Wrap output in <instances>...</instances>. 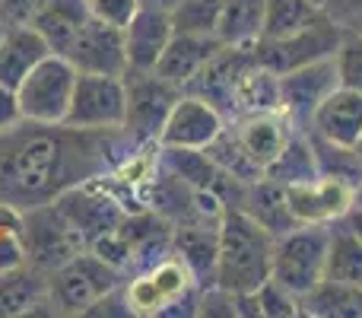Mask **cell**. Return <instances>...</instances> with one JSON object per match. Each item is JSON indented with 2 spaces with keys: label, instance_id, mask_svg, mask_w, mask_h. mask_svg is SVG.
<instances>
[{
  "label": "cell",
  "instance_id": "obj_30",
  "mask_svg": "<svg viewBox=\"0 0 362 318\" xmlns=\"http://www.w3.org/2000/svg\"><path fill=\"white\" fill-rule=\"evenodd\" d=\"M308 137H312V147H315V157H318L321 175L340 178V181H346L350 188L359 185L362 159L356 157V150H353V147H340V144H331V140H321V137H315L312 131H308Z\"/></svg>",
  "mask_w": 362,
  "mask_h": 318
},
{
  "label": "cell",
  "instance_id": "obj_42",
  "mask_svg": "<svg viewBox=\"0 0 362 318\" xmlns=\"http://www.w3.org/2000/svg\"><path fill=\"white\" fill-rule=\"evenodd\" d=\"M4 29H6V25H4V23H0V35H4Z\"/></svg>",
  "mask_w": 362,
  "mask_h": 318
},
{
  "label": "cell",
  "instance_id": "obj_41",
  "mask_svg": "<svg viewBox=\"0 0 362 318\" xmlns=\"http://www.w3.org/2000/svg\"><path fill=\"white\" fill-rule=\"evenodd\" d=\"M353 150H356V157L362 159V134H359V140H356V147H353Z\"/></svg>",
  "mask_w": 362,
  "mask_h": 318
},
{
  "label": "cell",
  "instance_id": "obj_2",
  "mask_svg": "<svg viewBox=\"0 0 362 318\" xmlns=\"http://www.w3.org/2000/svg\"><path fill=\"white\" fill-rule=\"evenodd\" d=\"M276 236L267 232L238 207H226L219 217V255H216V287L229 293H255L274 271Z\"/></svg>",
  "mask_w": 362,
  "mask_h": 318
},
{
  "label": "cell",
  "instance_id": "obj_33",
  "mask_svg": "<svg viewBox=\"0 0 362 318\" xmlns=\"http://www.w3.org/2000/svg\"><path fill=\"white\" fill-rule=\"evenodd\" d=\"M334 61H337L340 86H350L362 93V35H344Z\"/></svg>",
  "mask_w": 362,
  "mask_h": 318
},
{
  "label": "cell",
  "instance_id": "obj_18",
  "mask_svg": "<svg viewBox=\"0 0 362 318\" xmlns=\"http://www.w3.org/2000/svg\"><path fill=\"white\" fill-rule=\"evenodd\" d=\"M308 131L321 140H331V144L356 147L362 134V93L350 86H337L315 108Z\"/></svg>",
  "mask_w": 362,
  "mask_h": 318
},
{
  "label": "cell",
  "instance_id": "obj_39",
  "mask_svg": "<svg viewBox=\"0 0 362 318\" xmlns=\"http://www.w3.org/2000/svg\"><path fill=\"white\" fill-rule=\"evenodd\" d=\"M340 223H344L346 229L356 232V236L362 239V210H359V207H350V210H346L344 217H340Z\"/></svg>",
  "mask_w": 362,
  "mask_h": 318
},
{
  "label": "cell",
  "instance_id": "obj_19",
  "mask_svg": "<svg viewBox=\"0 0 362 318\" xmlns=\"http://www.w3.org/2000/svg\"><path fill=\"white\" fill-rule=\"evenodd\" d=\"M172 251L191 268L200 287L216 283V255H219V220H191L172 226Z\"/></svg>",
  "mask_w": 362,
  "mask_h": 318
},
{
  "label": "cell",
  "instance_id": "obj_4",
  "mask_svg": "<svg viewBox=\"0 0 362 318\" xmlns=\"http://www.w3.org/2000/svg\"><path fill=\"white\" fill-rule=\"evenodd\" d=\"M124 283V274L95 255L93 249H83L70 261L48 274L51 315H89L108 293Z\"/></svg>",
  "mask_w": 362,
  "mask_h": 318
},
{
  "label": "cell",
  "instance_id": "obj_1",
  "mask_svg": "<svg viewBox=\"0 0 362 318\" xmlns=\"http://www.w3.org/2000/svg\"><path fill=\"white\" fill-rule=\"evenodd\" d=\"M137 147L124 127L83 131L64 121H16L0 131V204L29 210L51 204L70 188L105 178Z\"/></svg>",
  "mask_w": 362,
  "mask_h": 318
},
{
  "label": "cell",
  "instance_id": "obj_7",
  "mask_svg": "<svg viewBox=\"0 0 362 318\" xmlns=\"http://www.w3.org/2000/svg\"><path fill=\"white\" fill-rule=\"evenodd\" d=\"M76 67L64 55L51 51L48 57L29 70L23 83L16 86L19 112L25 121H42V125H57L67 118V106L74 96Z\"/></svg>",
  "mask_w": 362,
  "mask_h": 318
},
{
  "label": "cell",
  "instance_id": "obj_40",
  "mask_svg": "<svg viewBox=\"0 0 362 318\" xmlns=\"http://www.w3.org/2000/svg\"><path fill=\"white\" fill-rule=\"evenodd\" d=\"M353 207H359L362 210V178H359V185L353 188Z\"/></svg>",
  "mask_w": 362,
  "mask_h": 318
},
{
  "label": "cell",
  "instance_id": "obj_28",
  "mask_svg": "<svg viewBox=\"0 0 362 318\" xmlns=\"http://www.w3.org/2000/svg\"><path fill=\"white\" fill-rule=\"evenodd\" d=\"M302 315L318 318H362V287H346V283L321 280L299 300Z\"/></svg>",
  "mask_w": 362,
  "mask_h": 318
},
{
  "label": "cell",
  "instance_id": "obj_20",
  "mask_svg": "<svg viewBox=\"0 0 362 318\" xmlns=\"http://www.w3.org/2000/svg\"><path fill=\"white\" fill-rule=\"evenodd\" d=\"M232 131L238 134V140L251 153V159L261 169H267L283 153V147L289 144L293 131H299V127L283 112H248L232 118Z\"/></svg>",
  "mask_w": 362,
  "mask_h": 318
},
{
  "label": "cell",
  "instance_id": "obj_5",
  "mask_svg": "<svg viewBox=\"0 0 362 318\" xmlns=\"http://www.w3.org/2000/svg\"><path fill=\"white\" fill-rule=\"evenodd\" d=\"M16 236H19V242H23L25 264L38 268L42 274H51V271H57L64 261H70V258L80 255L83 249H89L83 232L76 229L74 220L61 210L57 200L23 210Z\"/></svg>",
  "mask_w": 362,
  "mask_h": 318
},
{
  "label": "cell",
  "instance_id": "obj_14",
  "mask_svg": "<svg viewBox=\"0 0 362 318\" xmlns=\"http://www.w3.org/2000/svg\"><path fill=\"white\" fill-rule=\"evenodd\" d=\"M226 118L219 108L194 93H181L159 131V147H187V150H206L223 134Z\"/></svg>",
  "mask_w": 362,
  "mask_h": 318
},
{
  "label": "cell",
  "instance_id": "obj_36",
  "mask_svg": "<svg viewBox=\"0 0 362 318\" xmlns=\"http://www.w3.org/2000/svg\"><path fill=\"white\" fill-rule=\"evenodd\" d=\"M42 0H0V23L4 25H25L38 13Z\"/></svg>",
  "mask_w": 362,
  "mask_h": 318
},
{
  "label": "cell",
  "instance_id": "obj_24",
  "mask_svg": "<svg viewBox=\"0 0 362 318\" xmlns=\"http://www.w3.org/2000/svg\"><path fill=\"white\" fill-rule=\"evenodd\" d=\"M89 16L93 13H89L86 0H42L38 13L32 16V25L42 32V38L54 55H67V48L89 23Z\"/></svg>",
  "mask_w": 362,
  "mask_h": 318
},
{
  "label": "cell",
  "instance_id": "obj_38",
  "mask_svg": "<svg viewBox=\"0 0 362 318\" xmlns=\"http://www.w3.org/2000/svg\"><path fill=\"white\" fill-rule=\"evenodd\" d=\"M23 121V112H19V99H16V89L13 86H4L0 83V131L10 125Z\"/></svg>",
  "mask_w": 362,
  "mask_h": 318
},
{
  "label": "cell",
  "instance_id": "obj_25",
  "mask_svg": "<svg viewBox=\"0 0 362 318\" xmlns=\"http://www.w3.org/2000/svg\"><path fill=\"white\" fill-rule=\"evenodd\" d=\"M264 32V0H223L213 35L226 48H251Z\"/></svg>",
  "mask_w": 362,
  "mask_h": 318
},
{
  "label": "cell",
  "instance_id": "obj_11",
  "mask_svg": "<svg viewBox=\"0 0 362 318\" xmlns=\"http://www.w3.org/2000/svg\"><path fill=\"white\" fill-rule=\"evenodd\" d=\"M276 83H280V112L299 131H308V121H312L315 108L340 86L337 61H334V55L321 57V61H312L305 67L280 74Z\"/></svg>",
  "mask_w": 362,
  "mask_h": 318
},
{
  "label": "cell",
  "instance_id": "obj_21",
  "mask_svg": "<svg viewBox=\"0 0 362 318\" xmlns=\"http://www.w3.org/2000/svg\"><path fill=\"white\" fill-rule=\"evenodd\" d=\"M51 315L48 274L32 264L0 271V318Z\"/></svg>",
  "mask_w": 362,
  "mask_h": 318
},
{
  "label": "cell",
  "instance_id": "obj_35",
  "mask_svg": "<svg viewBox=\"0 0 362 318\" xmlns=\"http://www.w3.org/2000/svg\"><path fill=\"white\" fill-rule=\"evenodd\" d=\"M89 4V13L102 23H112V25H121L124 29L131 23V16L140 10L144 0H86Z\"/></svg>",
  "mask_w": 362,
  "mask_h": 318
},
{
  "label": "cell",
  "instance_id": "obj_22",
  "mask_svg": "<svg viewBox=\"0 0 362 318\" xmlns=\"http://www.w3.org/2000/svg\"><path fill=\"white\" fill-rule=\"evenodd\" d=\"M48 55H51L48 42L32 23L6 25L4 35H0V83L16 89L29 76V70Z\"/></svg>",
  "mask_w": 362,
  "mask_h": 318
},
{
  "label": "cell",
  "instance_id": "obj_9",
  "mask_svg": "<svg viewBox=\"0 0 362 318\" xmlns=\"http://www.w3.org/2000/svg\"><path fill=\"white\" fill-rule=\"evenodd\" d=\"M346 32L340 25H334L327 16L315 19L312 25H305L302 32H293L286 38H257L251 45V55L261 67L274 70L276 76L286 74V70L305 67L312 61H321V57L337 55L340 42H344Z\"/></svg>",
  "mask_w": 362,
  "mask_h": 318
},
{
  "label": "cell",
  "instance_id": "obj_6",
  "mask_svg": "<svg viewBox=\"0 0 362 318\" xmlns=\"http://www.w3.org/2000/svg\"><path fill=\"white\" fill-rule=\"evenodd\" d=\"M327 242L331 226L327 223H299L289 232L276 236L274 245V277L280 287H286L293 296H305L312 287L325 280L327 264Z\"/></svg>",
  "mask_w": 362,
  "mask_h": 318
},
{
  "label": "cell",
  "instance_id": "obj_37",
  "mask_svg": "<svg viewBox=\"0 0 362 318\" xmlns=\"http://www.w3.org/2000/svg\"><path fill=\"white\" fill-rule=\"evenodd\" d=\"M19 264H25L23 242H19L16 232H4V236H0V271L19 268Z\"/></svg>",
  "mask_w": 362,
  "mask_h": 318
},
{
  "label": "cell",
  "instance_id": "obj_3",
  "mask_svg": "<svg viewBox=\"0 0 362 318\" xmlns=\"http://www.w3.org/2000/svg\"><path fill=\"white\" fill-rule=\"evenodd\" d=\"M197 277L175 251H169L150 268L124 277V283H121V300H124L127 315L140 318L181 315V306H187L191 315H197Z\"/></svg>",
  "mask_w": 362,
  "mask_h": 318
},
{
  "label": "cell",
  "instance_id": "obj_23",
  "mask_svg": "<svg viewBox=\"0 0 362 318\" xmlns=\"http://www.w3.org/2000/svg\"><path fill=\"white\" fill-rule=\"evenodd\" d=\"M232 207L245 210L251 220H257V223H261L267 232H274V236H283V232H289L293 226H299V220H296L293 210H289L286 188L276 185V181H270L267 175L257 178V181L242 185L238 200Z\"/></svg>",
  "mask_w": 362,
  "mask_h": 318
},
{
  "label": "cell",
  "instance_id": "obj_34",
  "mask_svg": "<svg viewBox=\"0 0 362 318\" xmlns=\"http://www.w3.org/2000/svg\"><path fill=\"white\" fill-rule=\"evenodd\" d=\"M321 10L346 35H362V0H321Z\"/></svg>",
  "mask_w": 362,
  "mask_h": 318
},
{
  "label": "cell",
  "instance_id": "obj_43",
  "mask_svg": "<svg viewBox=\"0 0 362 318\" xmlns=\"http://www.w3.org/2000/svg\"><path fill=\"white\" fill-rule=\"evenodd\" d=\"M315 4H321V0H315Z\"/></svg>",
  "mask_w": 362,
  "mask_h": 318
},
{
  "label": "cell",
  "instance_id": "obj_29",
  "mask_svg": "<svg viewBox=\"0 0 362 318\" xmlns=\"http://www.w3.org/2000/svg\"><path fill=\"white\" fill-rule=\"evenodd\" d=\"M321 16H325V10L315 0H264L261 38H286L293 32H302Z\"/></svg>",
  "mask_w": 362,
  "mask_h": 318
},
{
  "label": "cell",
  "instance_id": "obj_8",
  "mask_svg": "<svg viewBox=\"0 0 362 318\" xmlns=\"http://www.w3.org/2000/svg\"><path fill=\"white\" fill-rule=\"evenodd\" d=\"M124 89H127V106H124V125H121L124 134L134 144H156L181 89L165 83L153 70H127Z\"/></svg>",
  "mask_w": 362,
  "mask_h": 318
},
{
  "label": "cell",
  "instance_id": "obj_10",
  "mask_svg": "<svg viewBox=\"0 0 362 318\" xmlns=\"http://www.w3.org/2000/svg\"><path fill=\"white\" fill-rule=\"evenodd\" d=\"M124 106H127L124 76L76 74L64 125L83 127V131H112V127L124 125Z\"/></svg>",
  "mask_w": 362,
  "mask_h": 318
},
{
  "label": "cell",
  "instance_id": "obj_12",
  "mask_svg": "<svg viewBox=\"0 0 362 318\" xmlns=\"http://www.w3.org/2000/svg\"><path fill=\"white\" fill-rule=\"evenodd\" d=\"M57 204H61V210L74 220L76 229L83 232L86 245L99 242L102 236L115 232L121 226V220L131 213L124 204H121L118 194H115L102 178L86 181V185H80V188H70L67 194L57 198Z\"/></svg>",
  "mask_w": 362,
  "mask_h": 318
},
{
  "label": "cell",
  "instance_id": "obj_32",
  "mask_svg": "<svg viewBox=\"0 0 362 318\" xmlns=\"http://www.w3.org/2000/svg\"><path fill=\"white\" fill-rule=\"evenodd\" d=\"M255 302H257V315H267V318H296V315H302L299 296H293L286 287H280L274 277L264 280L261 287L255 290Z\"/></svg>",
  "mask_w": 362,
  "mask_h": 318
},
{
  "label": "cell",
  "instance_id": "obj_16",
  "mask_svg": "<svg viewBox=\"0 0 362 318\" xmlns=\"http://www.w3.org/2000/svg\"><path fill=\"white\" fill-rule=\"evenodd\" d=\"M289 210L299 223H337L353 207V188L331 175H318L312 181L286 185Z\"/></svg>",
  "mask_w": 362,
  "mask_h": 318
},
{
  "label": "cell",
  "instance_id": "obj_15",
  "mask_svg": "<svg viewBox=\"0 0 362 318\" xmlns=\"http://www.w3.org/2000/svg\"><path fill=\"white\" fill-rule=\"evenodd\" d=\"M172 35H175L172 13L153 0H144L140 10L131 16V23L124 25L127 70H153Z\"/></svg>",
  "mask_w": 362,
  "mask_h": 318
},
{
  "label": "cell",
  "instance_id": "obj_31",
  "mask_svg": "<svg viewBox=\"0 0 362 318\" xmlns=\"http://www.w3.org/2000/svg\"><path fill=\"white\" fill-rule=\"evenodd\" d=\"M219 10H223V0H178L169 13L175 32H206V35H213Z\"/></svg>",
  "mask_w": 362,
  "mask_h": 318
},
{
  "label": "cell",
  "instance_id": "obj_26",
  "mask_svg": "<svg viewBox=\"0 0 362 318\" xmlns=\"http://www.w3.org/2000/svg\"><path fill=\"white\" fill-rule=\"evenodd\" d=\"M325 280L362 287V239L350 232L344 223H331V242H327Z\"/></svg>",
  "mask_w": 362,
  "mask_h": 318
},
{
  "label": "cell",
  "instance_id": "obj_27",
  "mask_svg": "<svg viewBox=\"0 0 362 318\" xmlns=\"http://www.w3.org/2000/svg\"><path fill=\"white\" fill-rule=\"evenodd\" d=\"M270 181L276 185H296V181H312L321 175L318 169V157H315V147H312V137L308 131H293L289 144L283 147V153L264 169Z\"/></svg>",
  "mask_w": 362,
  "mask_h": 318
},
{
  "label": "cell",
  "instance_id": "obj_13",
  "mask_svg": "<svg viewBox=\"0 0 362 318\" xmlns=\"http://www.w3.org/2000/svg\"><path fill=\"white\" fill-rule=\"evenodd\" d=\"M70 64L76 74H108L124 76L127 74V48H124V29L112 23L89 16V23L80 29L74 45L67 48Z\"/></svg>",
  "mask_w": 362,
  "mask_h": 318
},
{
  "label": "cell",
  "instance_id": "obj_17",
  "mask_svg": "<svg viewBox=\"0 0 362 318\" xmlns=\"http://www.w3.org/2000/svg\"><path fill=\"white\" fill-rule=\"evenodd\" d=\"M223 48L216 35H206V32H175L165 45L159 64L153 67V74L163 76L165 83L185 89L200 70L210 64V57Z\"/></svg>",
  "mask_w": 362,
  "mask_h": 318
}]
</instances>
